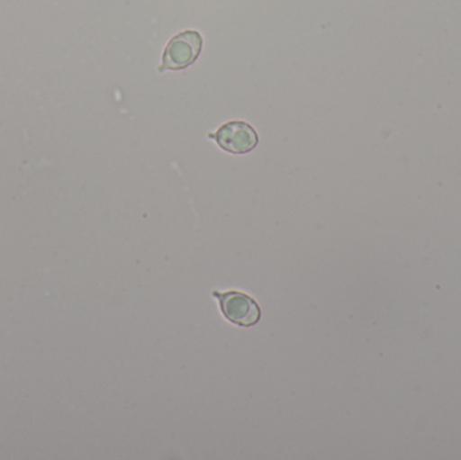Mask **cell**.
<instances>
[{
	"label": "cell",
	"instance_id": "obj_1",
	"mask_svg": "<svg viewBox=\"0 0 461 460\" xmlns=\"http://www.w3.org/2000/svg\"><path fill=\"white\" fill-rule=\"evenodd\" d=\"M203 50V37L196 30H186L175 35L165 48L159 72L183 70L199 59Z\"/></svg>",
	"mask_w": 461,
	"mask_h": 460
},
{
	"label": "cell",
	"instance_id": "obj_2",
	"mask_svg": "<svg viewBox=\"0 0 461 460\" xmlns=\"http://www.w3.org/2000/svg\"><path fill=\"white\" fill-rule=\"evenodd\" d=\"M212 296L219 300L221 313L230 323L243 329H249L259 323L262 311L255 299L249 294L238 291H213Z\"/></svg>",
	"mask_w": 461,
	"mask_h": 460
},
{
	"label": "cell",
	"instance_id": "obj_3",
	"mask_svg": "<svg viewBox=\"0 0 461 460\" xmlns=\"http://www.w3.org/2000/svg\"><path fill=\"white\" fill-rule=\"evenodd\" d=\"M208 138L215 140L219 148L230 154H249L259 143L257 130L243 121H232L223 124L215 134H208Z\"/></svg>",
	"mask_w": 461,
	"mask_h": 460
}]
</instances>
